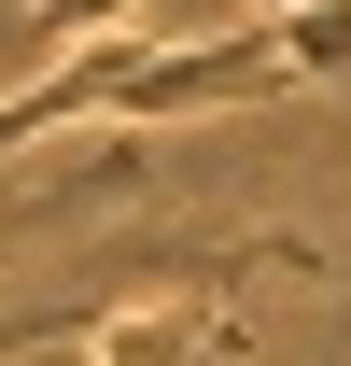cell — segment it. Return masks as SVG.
Wrapping results in <instances>:
<instances>
[{
    "label": "cell",
    "instance_id": "1",
    "mask_svg": "<svg viewBox=\"0 0 351 366\" xmlns=\"http://www.w3.org/2000/svg\"><path fill=\"white\" fill-rule=\"evenodd\" d=\"M239 254H267V239H211V254H183L169 282H141V296H113V310H71V352L85 366H239L253 352L239 310H225Z\"/></svg>",
    "mask_w": 351,
    "mask_h": 366
},
{
    "label": "cell",
    "instance_id": "2",
    "mask_svg": "<svg viewBox=\"0 0 351 366\" xmlns=\"http://www.w3.org/2000/svg\"><path fill=\"white\" fill-rule=\"evenodd\" d=\"M29 14H43L56 56H85V43H113V29H155V43H169V14H197V0H29Z\"/></svg>",
    "mask_w": 351,
    "mask_h": 366
},
{
    "label": "cell",
    "instance_id": "3",
    "mask_svg": "<svg viewBox=\"0 0 351 366\" xmlns=\"http://www.w3.org/2000/svg\"><path fill=\"white\" fill-rule=\"evenodd\" d=\"M281 29V71L295 85H351V0H295V14H267Z\"/></svg>",
    "mask_w": 351,
    "mask_h": 366
},
{
    "label": "cell",
    "instance_id": "4",
    "mask_svg": "<svg viewBox=\"0 0 351 366\" xmlns=\"http://www.w3.org/2000/svg\"><path fill=\"white\" fill-rule=\"evenodd\" d=\"M239 14H295V0H239Z\"/></svg>",
    "mask_w": 351,
    "mask_h": 366
}]
</instances>
